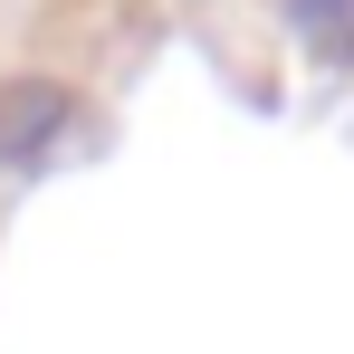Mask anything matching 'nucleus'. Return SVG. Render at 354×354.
Wrapping results in <instances>:
<instances>
[{"mask_svg":"<svg viewBox=\"0 0 354 354\" xmlns=\"http://www.w3.org/2000/svg\"><path fill=\"white\" fill-rule=\"evenodd\" d=\"M58 115H67L58 86H19V96H10V115H0V153H10V163H29V144H39Z\"/></svg>","mask_w":354,"mask_h":354,"instance_id":"1","label":"nucleus"}]
</instances>
